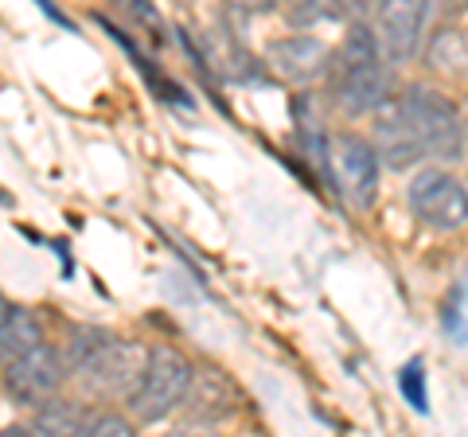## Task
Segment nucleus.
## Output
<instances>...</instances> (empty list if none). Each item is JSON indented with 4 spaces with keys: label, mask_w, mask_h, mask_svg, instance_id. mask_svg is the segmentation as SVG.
Segmentation results:
<instances>
[{
    "label": "nucleus",
    "mask_w": 468,
    "mask_h": 437,
    "mask_svg": "<svg viewBox=\"0 0 468 437\" xmlns=\"http://www.w3.org/2000/svg\"><path fill=\"white\" fill-rule=\"evenodd\" d=\"M335 70V101L347 113H375L390 101V75H387V59L378 55V43L371 27L356 24L344 36L340 51L328 59Z\"/></svg>",
    "instance_id": "nucleus-1"
},
{
    "label": "nucleus",
    "mask_w": 468,
    "mask_h": 437,
    "mask_svg": "<svg viewBox=\"0 0 468 437\" xmlns=\"http://www.w3.org/2000/svg\"><path fill=\"white\" fill-rule=\"evenodd\" d=\"M144 359H149V352L137 347L133 340H117V336H106V332H86L82 340L75 336L67 371L82 375L98 395L129 399L133 395V387L141 383Z\"/></svg>",
    "instance_id": "nucleus-2"
},
{
    "label": "nucleus",
    "mask_w": 468,
    "mask_h": 437,
    "mask_svg": "<svg viewBox=\"0 0 468 437\" xmlns=\"http://www.w3.org/2000/svg\"><path fill=\"white\" fill-rule=\"evenodd\" d=\"M390 110L402 118L410 137L421 144L426 156H457L461 153V118L457 106L433 86H406L390 101Z\"/></svg>",
    "instance_id": "nucleus-3"
},
{
    "label": "nucleus",
    "mask_w": 468,
    "mask_h": 437,
    "mask_svg": "<svg viewBox=\"0 0 468 437\" xmlns=\"http://www.w3.org/2000/svg\"><path fill=\"white\" fill-rule=\"evenodd\" d=\"M196 368L187 363V356L172 344H156L149 347V359H144L141 383L129 395V410H133L137 421H160L168 418L176 406H184V395L192 387Z\"/></svg>",
    "instance_id": "nucleus-4"
},
{
    "label": "nucleus",
    "mask_w": 468,
    "mask_h": 437,
    "mask_svg": "<svg viewBox=\"0 0 468 437\" xmlns=\"http://www.w3.org/2000/svg\"><path fill=\"white\" fill-rule=\"evenodd\" d=\"M410 211H414L426 227L437 230H452L468 223V187L449 176L441 168H421L410 180Z\"/></svg>",
    "instance_id": "nucleus-5"
},
{
    "label": "nucleus",
    "mask_w": 468,
    "mask_h": 437,
    "mask_svg": "<svg viewBox=\"0 0 468 437\" xmlns=\"http://www.w3.org/2000/svg\"><path fill=\"white\" fill-rule=\"evenodd\" d=\"M430 0H378L375 8V43L387 63H410L421 43Z\"/></svg>",
    "instance_id": "nucleus-6"
},
{
    "label": "nucleus",
    "mask_w": 468,
    "mask_h": 437,
    "mask_svg": "<svg viewBox=\"0 0 468 437\" xmlns=\"http://www.w3.org/2000/svg\"><path fill=\"white\" fill-rule=\"evenodd\" d=\"M328 165L335 187L351 203H371L378 187V153L356 133H335L328 141Z\"/></svg>",
    "instance_id": "nucleus-7"
},
{
    "label": "nucleus",
    "mask_w": 468,
    "mask_h": 437,
    "mask_svg": "<svg viewBox=\"0 0 468 437\" xmlns=\"http://www.w3.org/2000/svg\"><path fill=\"white\" fill-rule=\"evenodd\" d=\"M63 375H67V363L48 344H36L20 356H8V387H12V395H20L24 402L55 399Z\"/></svg>",
    "instance_id": "nucleus-8"
},
{
    "label": "nucleus",
    "mask_w": 468,
    "mask_h": 437,
    "mask_svg": "<svg viewBox=\"0 0 468 437\" xmlns=\"http://www.w3.org/2000/svg\"><path fill=\"white\" fill-rule=\"evenodd\" d=\"M266 55H270V67L285 82H313L316 75H324L328 59H332V51L316 36H285V39H273Z\"/></svg>",
    "instance_id": "nucleus-9"
},
{
    "label": "nucleus",
    "mask_w": 468,
    "mask_h": 437,
    "mask_svg": "<svg viewBox=\"0 0 468 437\" xmlns=\"http://www.w3.org/2000/svg\"><path fill=\"white\" fill-rule=\"evenodd\" d=\"M430 63L445 75H464L468 79V32L464 27H441L430 43Z\"/></svg>",
    "instance_id": "nucleus-10"
},
{
    "label": "nucleus",
    "mask_w": 468,
    "mask_h": 437,
    "mask_svg": "<svg viewBox=\"0 0 468 437\" xmlns=\"http://www.w3.org/2000/svg\"><path fill=\"white\" fill-rule=\"evenodd\" d=\"M36 344H43L39 320L16 304V309L8 313L5 325H0V352H5V356H20V352H27V347H36Z\"/></svg>",
    "instance_id": "nucleus-11"
},
{
    "label": "nucleus",
    "mask_w": 468,
    "mask_h": 437,
    "mask_svg": "<svg viewBox=\"0 0 468 437\" xmlns=\"http://www.w3.org/2000/svg\"><path fill=\"white\" fill-rule=\"evenodd\" d=\"M82 421H86L82 406L48 402L43 406V414L36 418V430H43V433H82Z\"/></svg>",
    "instance_id": "nucleus-12"
},
{
    "label": "nucleus",
    "mask_w": 468,
    "mask_h": 437,
    "mask_svg": "<svg viewBox=\"0 0 468 437\" xmlns=\"http://www.w3.org/2000/svg\"><path fill=\"white\" fill-rule=\"evenodd\" d=\"M82 433L86 437H129L133 433V421L122 418V414H110V410H90L82 421Z\"/></svg>",
    "instance_id": "nucleus-13"
},
{
    "label": "nucleus",
    "mask_w": 468,
    "mask_h": 437,
    "mask_svg": "<svg viewBox=\"0 0 468 437\" xmlns=\"http://www.w3.org/2000/svg\"><path fill=\"white\" fill-rule=\"evenodd\" d=\"M426 368L414 359L410 368L402 371V390H406V399H410V406H418V410H426V375H421Z\"/></svg>",
    "instance_id": "nucleus-14"
},
{
    "label": "nucleus",
    "mask_w": 468,
    "mask_h": 437,
    "mask_svg": "<svg viewBox=\"0 0 468 437\" xmlns=\"http://www.w3.org/2000/svg\"><path fill=\"white\" fill-rule=\"evenodd\" d=\"M340 8H347V12H356V16H363V12H375V8H378V0H340Z\"/></svg>",
    "instance_id": "nucleus-15"
},
{
    "label": "nucleus",
    "mask_w": 468,
    "mask_h": 437,
    "mask_svg": "<svg viewBox=\"0 0 468 437\" xmlns=\"http://www.w3.org/2000/svg\"><path fill=\"white\" fill-rule=\"evenodd\" d=\"M230 8H239V12H261V8H270L273 0H227Z\"/></svg>",
    "instance_id": "nucleus-16"
},
{
    "label": "nucleus",
    "mask_w": 468,
    "mask_h": 437,
    "mask_svg": "<svg viewBox=\"0 0 468 437\" xmlns=\"http://www.w3.org/2000/svg\"><path fill=\"white\" fill-rule=\"evenodd\" d=\"M12 309H16V304H12L5 293H0V325H5V320H8V313H12Z\"/></svg>",
    "instance_id": "nucleus-17"
},
{
    "label": "nucleus",
    "mask_w": 468,
    "mask_h": 437,
    "mask_svg": "<svg viewBox=\"0 0 468 437\" xmlns=\"http://www.w3.org/2000/svg\"><path fill=\"white\" fill-rule=\"evenodd\" d=\"M461 149H464V153H468V118H464V122H461Z\"/></svg>",
    "instance_id": "nucleus-18"
},
{
    "label": "nucleus",
    "mask_w": 468,
    "mask_h": 437,
    "mask_svg": "<svg viewBox=\"0 0 468 437\" xmlns=\"http://www.w3.org/2000/svg\"><path fill=\"white\" fill-rule=\"evenodd\" d=\"M461 301H464V309H468V278H464V285H461Z\"/></svg>",
    "instance_id": "nucleus-19"
}]
</instances>
